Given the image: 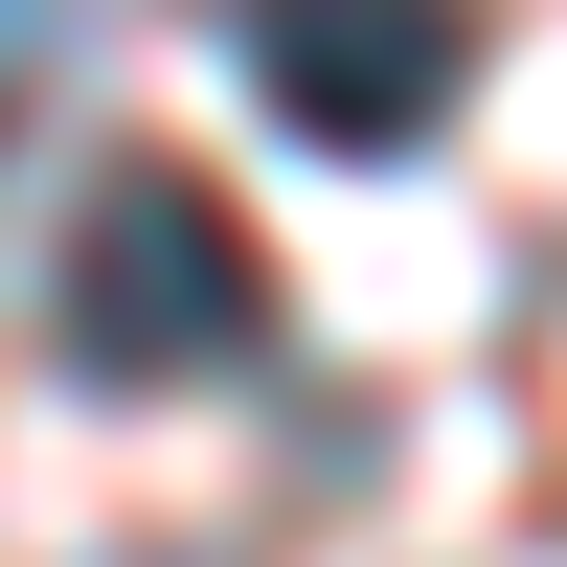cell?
<instances>
[{
	"mask_svg": "<svg viewBox=\"0 0 567 567\" xmlns=\"http://www.w3.org/2000/svg\"><path fill=\"white\" fill-rule=\"evenodd\" d=\"M250 341H272V272H250V227H227V182L114 159L69 205V363L91 386H205V363H250Z\"/></svg>",
	"mask_w": 567,
	"mask_h": 567,
	"instance_id": "1",
	"label": "cell"
},
{
	"mask_svg": "<svg viewBox=\"0 0 567 567\" xmlns=\"http://www.w3.org/2000/svg\"><path fill=\"white\" fill-rule=\"evenodd\" d=\"M477 69V0H250V91L318 159H409Z\"/></svg>",
	"mask_w": 567,
	"mask_h": 567,
	"instance_id": "2",
	"label": "cell"
}]
</instances>
